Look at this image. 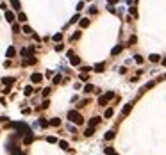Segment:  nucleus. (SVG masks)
Segmentation results:
<instances>
[{
	"label": "nucleus",
	"instance_id": "nucleus-1",
	"mask_svg": "<svg viewBox=\"0 0 166 155\" xmlns=\"http://www.w3.org/2000/svg\"><path fill=\"white\" fill-rule=\"evenodd\" d=\"M68 120H70L72 123H75V125H82V123H84V118H82L77 110H68Z\"/></svg>",
	"mask_w": 166,
	"mask_h": 155
},
{
	"label": "nucleus",
	"instance_id": "nucleus-2",
	"mask_svg": "<svg viewBox=\"0 0 166 155\" xmlns=\"http://www.w3.org/2000/svg\"><path fill=\"white\" fill-rule=\"evenodd\" d=\"M5 20L9 21V23H14V21H16V16H14V13H13V11H5Z\"/></svg>",
	"mask_w": 166,
	"mask_h": 155
},
{
	"label": "nucleus",
	"instance_id": "nucleus-3",
	"mask_svg": "<svg viewBox=\"0 0 166 155\" xmlns=\"http://www.w3.org/2000/svg\"><path fill=\"white\" fill-rule=\"evenodd\" d=\"M31 80H32L34 84H39L41 80H43V75H41V73H32V75H31Z\"/></svg>",
	"mask_w": 166,
	"mask_h": 155
},
{
	"label": "nucleus",
	"instance_id": "nucleus-4",
	"mask_svg": "<svg viewBox=\"0 0 166 155\" xmlns=\"http://www.w3.org/2000/svg\"><path fill=\"white\" fill-rule=\"evenodd\" d=\"M100 121H102V118H100V116L91 118V120H89V127H91V128H95V127H96V125H98Z\"/></svg>",
	"mask_w": 166,
	"mask_h": 155
},
{
	"label": "nucleus",
	"instance_id": "nucleus-5",
	"mask_svg": "<svg viewBox=\"0 0 166 155\" xmlns=\"http://www.w3.org/2000/svg\"><path fill=\"white\" fill-rule=\"evenodd\" d=\"M5 55H7V59L14 57V55H16V48H14V46H9V48H7V52H5Z\"/></svg>",
	"mask_w": 166,
	"mask_h": 155
},
{
	"label": "nucleus",
	"instance_id": "nucleus-6",
	"mask_svg": "<svg viewBox=\"0 0 166 155\" xmlns=\"http://www.w3.org/2000/svg\"><path fill=\"white\" fill-rule=\"evenodd\" d=\"M2 82L5 84V87H11V84H14V78H13V77H4Z\"/></svg>",
	"mask_w": 166,
	"mask_h": 155
},
{
	"label": "nucleus",
	"instance_id": "nucleus-7",
	"mask_svg": "<svg viewBox=\"0 0 166 155\" xmlns=\"http://www.w3.org/2000/svg\"><path fill=\"white\" fill-rule=\"evenodd\" d=\"M32 64H36V57H27L23 61V66H32Z\"/></svg>",
	"mask_w": 166,
	"mask_h": 155
},
{
	"label": "nucleus",
	"instance_id": "nucleus-8",
	"mask_svg": "<svg viewBox=\"0 0 166 155\" xmlns=\"http://www.w3.org/2000/svg\"><path fill=\"white\" fill-rule=\"evenodd\" d=\"M48 125L50 127H59V125H61V120H59V118H52V120L48 121Z\"/></svg>",
	"mask_w": 166,
	"mask_h": 155
},
{
	"label": "nucleus",
	"instance_id": "nucleus-9",
	"mask_svg": "<svg viewBox=\"0 0 166 155\" xmlns=\"http://www.w3.org/2000/svg\"><path fill=\"white\" fill-rule=\"evenodd\" d=\"M70 62H72L73 66H79V64H80V59H79L77 55H72V57H70Z\"/></svg>",
	"mask_w": 166,
	"mask_h": 155
},
{
	"label": "nucleus",
	"instance_id": "nucleus-10",
	"mask_svg": "<svg viewBox=\"0 0 166 155\" xmlns=\"http://www.w3.org/2000/svg\"><path fill=\"white\" fill-rule=\"evenodd\" d=\"M104 70H105V66H104V62H98V64L95 66V71H98V73H102Z\"/></svg>",
	"mask_w": 166,
	"mask_h": 155
},
{
	"label": "nucleus",
	"instance_id": "nucleus-11",
	"mask_svg": "<svg viewBox=\"0 0 166 155\" xmlns=\"http://www.w3.org/2000/svg\"><path fill=\"white\" fill-rule=\"evenodd\" d=\"M23 94H25V96H31V94H32V87H31V86H25Z\"/></svg>",
	"mask_w": 166,
	"mask_h": 155
},
{
	"label": "nucleus",
	"instance_id": "nucleus-12",
	"mask_svg": "<svg viewBox=\"0 0 166 155\" xmlns=\"http://www.w3.org/2000/svg\"><path fill=\"white\" fill-rule=\"evenodd\" d=\"M93 134H95V128H91V127H88V128H86V132H84V136H86V137L93 136Z\"/></svg>",
	"mask_w": 166,
	"mask_h": 155
},
{
	"label": "nucleus",
	"instance_id": "nucleus-13",
	"mask_svg": "<svg viewBox=\"0 0 166 155\" xmlns=\"http://www.w3.org/2000/svg\"><path fill=\"white\" fill-rule=\"evenodd\" d=\"M150 61H152V62H159V61H161V57L157 55V54H152V55H150Z\"/></svg>",
	"mask_w": 166,
	"mask_h": 155
},
{
	"label": "nucleus",
	"instance_id": "nucleus-14",
	"mask_svg": "<svg viewBox=\"0 0 166 155\" xmlns=\"http://www.w3.org/2000/svg\"><path fill=\"white\" fill-rule=\"evenodd\" d=\"M120 52H122V45H118V46H114V48H112V52H111V54H112V55H118Z\"/></svg>",
	"mask_w": 166,
	"mask_h": 155
},
{
	"label": "nucleus",
	"instance_id": "nucleus-15",
	"mask_svg": "<svg viewBox=\"0 0 166 155\" xmlns=\"http://www.w3.org/2000/svg\"><path fill=\"white\" fill-rule=\"evenodd\" d=\"M32 141H34V136H25V137H23V143H25V144L32 143Z\"/></svg>",
	"mask_w": 166,
	"mask_h": 155
},
{
	"label": "nucleus",
	"instance_id": "nucleus-16",
	"mask_svg": "<svg viewBox=\"0 0 166 155\" xmlns=\"http://www.w3.org/2000/svg\"><path fill=\"white\" fill-rule=\"evenodd\" d=\"M112 137H114V130H109L107 134H105V139H107V141H111Z\"/></svg>",
	"mask_w": 166,
	"mask_h": 155
},
{
	"label": "nucleus",
	"instance_id": "nucleus-17",
	"mask_svg": "<svg viewBox=\"0 0 166 155\" xmlns=\"http://www.w3.org/2000/svg\"><path fill=\"white\" fill-rule=\"evenodd\" d=\"M130 107H132V105H130V103H127V105L123 107V116H127V114H129V112H130Z\"/></svg>",
	"mask_w": 166,
	"mask_h": 155
},
{
	"label": "nucleus",
	"instance_id": "nucleus-18",
	"mask_svg": "<svg viewBox=\"0 0 166 155\" xmlns=\"http://www.w3.org/2000/svg\"><path fill=\"white\" fill-rule=\"evenodd\" d=\"M88 25H89V20H88V18H82V20H80V27L84 29V27H88Z\"/></svg>",
	"mask_w": 166,
	"mask_h": 155
},
{
	"label": "nucleus",
	"instance_id": "nucleus-19",
	"mask_svg": "<svg viewBox=\"0 0 166 155\" xmlns=\"http://www.w3.org/2000/svg\"><path fill=\"white\" fill-rule=\"evenodd\" d=\"M52 39H54V41H57V43H59V41L63 39V34H59V32H57L55 36H52Z\"/></svg>",
	"mask_w": 166,
	"mask_h": 155
},
{
	"label": "nucleus",
	"instance_id": "nucleus-20",
	"mask_svg": "<svg viewBox=\"0 0 166 155\" xmlns=\"http://www.w3.org/2000/svg\"><path fill=\"white\" fill-rule=\"evenodd\" d=\"M21 31H23L25 34H32V29L29 27V25H23V29H21Z\"/></svg>",
	"mask_w": 166,
	"mask_h": 155
},
{
	"label": "nucleus",
	"instance_id": "nucleus-21",
	"mask_svg": "<svg viewBox=\"0 0 166 155\" xmlns=\"http://www.w3.org/2000/svg\"><path fill=\"white\" fill-rule=\"evenodd\" d=\"M39 127H41V128H47V127H48V121H47V120H39Z\"/></svg>",
	"mask_w": 166,
	"mask_h": 155
},
{
	"label": "nucleus",
	"instance_id": "nucleus-22",
	"mask_svg": "<svg viewBox=\"0 0 166 155\" xmlns=\"http://www.w3.org/2000/svg\"><path fill=\"white\" fill-rule=\"evenodd\" d=\"M11 5H13V9H16V11H20V9H21V7H20L21 4H20V2H11Z\"/></svg>",
	"mask_w": 166,
	"mask_h": 155
},
{
	"label": "nucleus",
	"instance_id": "nucleus-23",
	"mask_svg": "<svg viewBox=\"0 0 166 155\" xmlns=\"http://www.w3.org/2000/svg\"><path fill=\"white\" fill-rule=\"evenodd\" d=\"M93 89H95V87H93V86H91V84H88V86H86V87H84V93H91V91H93Z\"/></svg>",
	"mask_w": 166,
	"mask_h": 155
},
{
	"label": "nucleus",
	"instance_id": "nucleus-24",
	"mask_svg": "<svg viewBox=\"0 0 166 155\" xmlns=\"http://www.w3.org/2000/svg\"><path fill=\"white\" fill-rule=\"evenodd\" d=\"M59 146H61L63 150H68V143L66 141H59Z\"/></svg>",
	"mask_w": 166,
	"mask_h": 155
},
{
	"label": "nucleus",
	"instance_id": "nucleus-25",
	"mask_svg": "<svg viewBox=\"0 0 166 155\" xmlns=\"http://www.w3.org/2000/svg\"><path fill=\"white\" fill-rule=\"evenodd\" d=\"M112 114H114V110H112V109H107V110H105V118H111Z\"/></svg>",
	"mask_w": 166,
	"mask_h": 155
},
{
	"label": "nucleus",
	"instance_id": "nucleus-26",
	"mask_svg": "<svg viewBox=\"0 0 166 155\" xmlns=\"http://www.w3.org/2000/svg\"><path fill=\"white\" fill-rule=\"evenodd\" d=\"M18 20H20V21H27V16H25L23 13H20V14H18Z\"/></svg>",
	"mask_w": 166,
	"mask_h": 155
},
{
	"label": "nucleus",
	"instance_id": "nucleus-27",
	"mask_svg": "<svg viewBox=\"0 0 166 155\" xmlns=\"http://www.w3.org/2000/svg\"><path fill=\"white\" fill-rule=\"evenodd\" d=\"M47 141H48V143H50V144H54V143H57V139H55V137H52V136H50V137H47Z\"/></svg>",
	"mask_w": 166,
	"mask_h": 155
},
{
	"label": "nucleus",
	"instance_id": "nucleus-28",
	"mask_svg": "<svg viewBox=\"0 0 166 155\" xmlns=\"http://www.w3.org/2000/svg\"><path fill=\"white\" fill-rule=\"evenodd\" d=\"M61 78H63L61 75H55V77H54V84H59V82H61Z\"/></svg>",
	"mask_w": 166,
	"mask_h": 155
},
{
	"label": "nucleus",
	"instance_id": "nucleus-29",
	"mask_svg": "<svg viewBox=\"0 0 166 155\" xmlns=\"http://www.w3.org/2000/svg\"><path fill=\"white\" fill-rule=\"evenodd\" d=\"M104 152H105V153H107V155H112V153H114V150H112V148H111V146H109V148H105Z\"/></svg>",
	"mask_w": 166,
	"mask_h": 155
},
{
	"label": "nucleus",
	"instance_id": "nucleus-30",
	"mask_svg": "<svg viewBox=\"0 0 166 155\" xmlns=\"http://www.w3.org/2000/svg\"><path fill=\"white\" fill-rule=\"evenodd\" d=\"M50 94V87H47V89H43V96H48Z\"/></svg>",
	"mask_w": 166,
	"mask_h": 155
},
{
	"label": "nucleus",
	"instance_id": "nucleus-31",
	"mask_svg": "<svg viewBox=\"0 0 166 155\" xmlns=\"http://www.w3.org/2000/svg\"><path fill=\"white\" fill-rule=\"evenodd\" d=\"M136 62L141 64V62H143V57H141V55H136Z\"/></svg>",
	"mask_w": 166,
	"mask_h": 155
},
{
	"label": "nucleus",
	"instance_id": "nucleus-32",
	"mask_svg": "<svg viewBox=\"0 0 166 155\" xmlns=\"http://www.w3.org/2000/svg\"><path fill=\"white\" fill-rule=\"evenodd\" d=\"M41 109H48V100H45V102H43V105H41Z\"/></svg>",
	"mask_w": 166,
	"mask_h": 155
},
{
	"label": "nucleus",
	"instance_id": "nucleus-33",
	"mask_svg": "<svg viewBox=\"0 0 166 155\" xmlns=\"http://www.w3.org/2000/svg\"><path fill=\"white\" fill-rule=\"evenodd\" d=\"M63 50V45H61V43H59V45H55V52H61Z\"/></svg>",
	"mask_w": 166,
	"mask_h": 155
},
{
	"label": "nucleus",
	"instance_id": "nucleus-34",
	"mask_svg": "<svg viewBox=\"0 0 166 155\" xmlns=\"http://www.w3.org/2000/svg\"><path fill=\"white\" fill-rule=\"evenodd\" d=\"M77 20H79V14H75V16L72 18V21H70V23H75V21H77Z\"/></svg>",
	"mask_w": 166,
	"mask_h": 155
},
{
	"label": "nucleus",
	"instance_id": "nucleus-35",
	"mask_svg": "<svg viewBox=\"0 0 166 155\" xmlns=\"http://www.w3.org/2000/svg\"><path fill=\"white\" fill-rule=\"evenodd\" d=\"M88 78H89L88 75H80V80H82V82H86V80H88Z\"/></svg>",
	"mask_w": 166,
	"mask_h": 155
},
{
	"label": "nucleus",
	"instance_id": "nucleus-36",
	"mask_svg": "<svg viewBox=\"0 0 166 155\" xmlns=\"http://www.w3.org/2000/svg\"><path fill=\"white\" fill-rule=\"evenodd\" d=\"M13 155H23L21 152H18V150H13Z\"/></svg>",
	"mask_w": 166,
	"mask_h": 155
},
{
	"label": "nucleus",
	"instance_id": "nucleus-37",
	"mask_svg": "<svg viewBox=\"0 0 166 155\" xmlns=\"http://www.w3.org/2000/svg\"><path fill=\"white\" fill-rule=\"evenodd\" d=\"M163 64H164V66H166V59H163Z\"/></svg>",
	"mask_w": 166,
	"mask_h": 155
},
{
	"label": "nucleus",
	"instance_id": "nucleus-38",
	"mask_svg": "<svg viewBox=\"0 0 166 155\" xmlns=\"http://www.w3.org/2000/svg\"><path fill=\"white\" fill-rule=\"evenodd\" d=\"M112 155H118V153H112Z\"/></svg>",
	"mask_w": 166,
	"mask_h": 155
},
{
	"label": "nucleus",
	"instance_id": "nucleus-39",
	"mask_svg": "<svg viewBox=\"0 0 166 155\" xmlns=\"http://www.w3.org/2000/svg\"><path fill=\"white\" fill-rule=\"evenodd\" d=\"M164 78H166V75H164Z\"/></svg>",
	"mask_w": 166,
	"mask_h": 155
}]
</instances>
